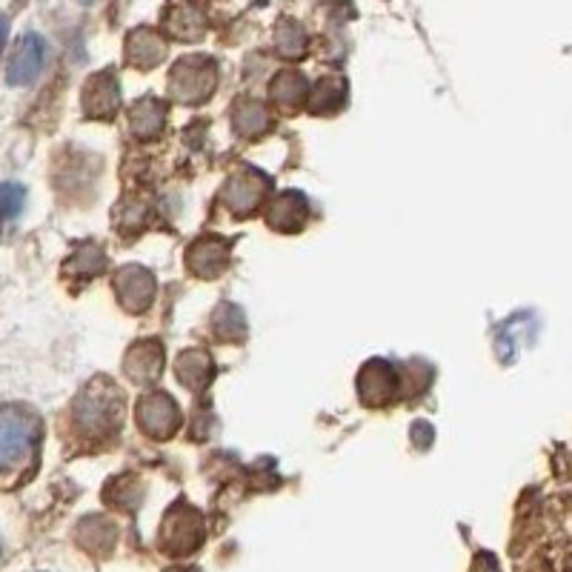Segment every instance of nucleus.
Masks as SVG:
<instances>
[{
    "label": "nucleus",
    "instance_id": "nucleus-3",
    "mask_svg": "<svg viewBox=\"0 0 572 572\" xmlns=\"http://www.w3.org/2000/svg\"><path fill=\"white\" fill-rule=\"evenodd\" d=\"M23 206V190L15 183H3L0 186V218H15Z\"/></svg>",
    "mask_w": 572,
    "mask_h": 572
},
{
    "label": "nucleus",
    "instance_id": "nucleus-2",
    "mask_svg": "<svg viewBox=\"0 0 572 572\" xmlns=\"http://www.w3.org/2000/svg\"><path fill=\"white\" fill-rule=\"evenodd\" d=\"M44 58H46V46L38 35H23L17 40L15 52H12V61H9V84L23 86L32 84L35 77L40 75V69H44Z\"/></svg>",
    "mask_w": 572,
    "mask_h": 572
},
{
    "label": "nucleus",
    "instance_id": "nucleus-4",
    "mask_svg": "<svg viewBox=\"0 0 572 572\" xmlns=\"http://www.w3.org/2000/svg\"><path fill=\"white\" fill-rule=\"evenodd\" d=\"M7 29H9L7 17L0 15V49H3V40H7Z\"/></svg>",
    "mask_w": 572,
    "mask_h": 572
},
{
    "label": "nucleus",
    "instance_id": "nucleus-1",
    "mask_svg": "<svg viewBox=\"0 0 572 572\" xmlns=\"http://www.w3.org/2000/svg\"><path fill=\"white\" fill-rule=\"evenodd\" d=\"M32 447V427L17 410H0V473L15 470Z\"/></svg>",
    "mask_w": 572,
    "mask_h": 572
}]
</instances>
